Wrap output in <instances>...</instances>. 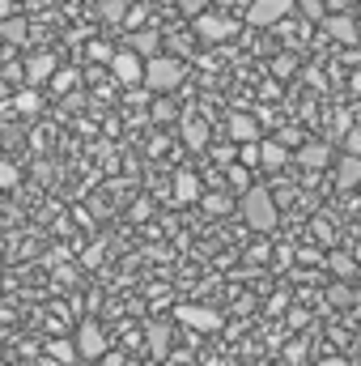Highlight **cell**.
I'll return each mask as SVG.
<instances>
[{
	"label": "cell",
	"instance_id": "cell-42",
	"mask_svg": "<svg viewBox=\"0 0 361 366\" xmlns=\"http://www.w3.org/2000/svg\"><path fill=\"white\" fill-rule=\"evenodd\" d=\"M353 94H361V69L353 73Z\"/></svg>",
	"mask_w": 361,
	"mask_h": 366
},
{
	"label": "cell",
	"instance_id": "cell-30",
	"mask_svg": "<svg viewBox=\"0 0 361 366\" xmlns=\"http://www.w3.org/2000/svg\"><path fill=\"white\" fill-rule=\"evenodd\" d=\"M306 21H323V0H298Z\"/></svg>",
	"mask_w": 361,
	"mask_h": 366
},
{
	"label": "cell",
	"instance_id": "cell-22",
	"mask_svg": "<svg viewBox=\"0 0 361 366\" xmlns=\"http://www.w3.org/2000/svg\"><path fill=\"white\" fill-rule=\"evenodd\" d=\"M327 302H332V307H353V302H357V290L336 277V285H327Z\"/></svg>",
	"mask_w": 361,
	"mask_h": 366
},
{
	"label": "cell",
	"instance_id": "cell-40",
	"mask_svg": "<svg viewBox=\"0 0 361 366\" xmlns=\"http://www.w3.org/2000/svg\"><path fill=\"white\" fill-rule=\"evenodd\" d=\"M276 141H280V145H298V141H302V137H298V132H293V128H285V132H280V137H276Z\"/></svg>",
	"mask_w": 361,
	"mask_h": 366
},
{
	"label": "cell",
	"instance_id": "cell-13",
	"mask_svg": "<svg viewBox=\"0 0 361 366\" xmlns=\"http://www.w3.org/2000/svg\"><path fill=\"white\" fill-rule=\"evenodd\" d=\"M230 137L243 145V141H260V119L255 115H247V111H238V115H230Z\"/></svg>",
	"mask_w": 361,
	"mask_h": 366
},
{
	"label": "cell",
	"instance_id": "cell-23",
	"mask_svg": "<svg viewBox=\"0 0 361 366\" xmlns=\"http://www.w3.org/2000/svg\"><path fill=\"white\" fill-rule=\"evenodd\" d=\"M77 86H81V73L77 69H56L51 73V90L56 94H68V90H77Z\"/></svg>",
	"mask_w": 361,
	"mask_h": 366
},
{
	"label": "cell",
	"instance_id": "cell-5",
	"mask_svg": "<svg viewBox=\"0 0 361 366\" xmlns=\"http://www.w3.org/2000/svg\"><path fill=\"white\" fill-rule=\"evenodd\" d=\"M175 320L195 328V332H221V311L217 307H195V302H179L175 307Z\"/></svg>",
	"mask_w": 361,
	"mask_h": 366
},
{
	"label": "cell",
	"instance_id": "cell-35",
	"mask_svg": "<svg viewBox=\"0 0 361 366\" xmlns=\"http://www.w3.org/2000/svg\"><path fill=\"white\" fill-rule=\"evenodd\" d=\"M345 149H349V154H361V128H349V132H345Z\"/></svg>",
	"mask_w": 361,
	"mask_h": 366
},
{
	"label": "cell",
	"instance_id": "cell-8",
	"mask_svg": "<svg viewBox=\"0 0 361 366\" xmlns=\"http://www.w3.org/2000/svg\"><path fill=\"white\" fill-rule=\"evenodd\" d=\"M323 30H327V39H336V43H345V47H357V21L349 17V13H323Z\"/></svg>",
	"mask_w": 361,
	"mask_h": 366
},
{
	"label": "cell",
	"instance_id": "cell-4",
	"mask_svg": "<svg viewBox=\"0 0 361 366\" xmlns=\"http://www.w3.org/2000/svg\"><path fill=\"white\" fill-rule=\"evenodd\" d=\"M289 13H293V0H251V4H247V21H251L255 30L280 26Z\"/></svg>",
	"mask_w": 361,
	"mask_h": 366
},
{
	"label": "cell",
	"instance_id": "cell-36",
	"mask_svg": "<svg viewBox=\"0 0 361 366\" xmlns=\"http://www.w3.org/2000/svg\"><path fill=\"white\" fill-rule=\"evenodd\" d=\"M98 366H128V358H123V354H115V350H106V354L98 358Z\"/></svg>",
	"mask_w": 361,
	"mask_h": 366
},
{
	"label": "cell",
	"instance_id": "cell-21",
	"mask_svg": "<svg viewBox=\"0 0 361 366\" xmlns=\"http://www.w3.org/2000/svg\"><path fill=\"white\" fill-rule=\"evenodd\" d=\"M13 111H17V115H39V111H43L39 90H34V86H30V90H21L17 98H13Z\"/></svg>",
	"mask_w": 361,
	"mask_h": 366
},
{
	"label": "cell",
	"instance_id": "cell-15",
	"mask_svg": "<svg viewBox=\"0 0 361 366\" xmlns=\"http://www.w3.org/2000/svg\"><path fill=\"white\" fill-rule=\"evenodd\" d=\"M323 264H327V273L340 277V281H349V277L357 273V256H349V252H327Z\"/></svg>",
	"mask_w": 361,
	"mask_h": 366
},
{
	"label": "cell",
	"instance_id": "cell-31",
	"mask_svg": "<svg viewBox=\"0 0 361 366\" xmlns=\"http://www.w3.org/2000/svg\"><path fill=\"white\" fill-rule=\"evenodd\" d=\"M158 98H162V102H158V107H153V119H158V124H166V119H171V115H175V107H171V102H166V98H171V94H158Z\"/></svg>",
	"mask_w": 361,
	"mask_h": 366
},
{
	"label": "cell",
	"instance_id": "cell-24",
	"mask_svg": "<svg viewBox=\"0 0 361 366\" xmlns=\"http://www.w3.org/2000/svg\"><path fill=\"white\" fill-rule=\"evenodd\" d=\"M225 183H230L234 192H247V187H251V167H243V162H230V167H225Z\"/></svg>",
	"mask_w": 361,
	"mask_h": 366
},
{
	"label": "cell",
	"instance_id": "cell-2",
	"mask_svg": "<svg viewBox=\"0 0 361 366\" xmlns=\"http://www.w3.org/2000/svg\"><path fill=\"white\" fill-rule=\"evenodd\" d=\"M183 81H187V60H179V56H149L141 86L149 94H175Z\"/></svg>",
	"mask_w": 361,
	"mask_h": 366
},
{
	"label": "cell",
	"instance_id": "cell-33",
	"mask_svg": "<svg viewBox=\"0 0 361 366\" xmlns=\"http://www.w3.org/2000/svg\"><path fill=\"white\" fill-rule=\"evenodd\" d=\"M175 4H179V13H187V17H195V13L208 9V0H175Z\"/></svg>",
	"mask_w": 361,
	"mask_h": 366
},
{
	"label": "cell",
	"instance_id": "cell-9",
	"mask_svg": "<svg viewBox=\"0 0 361 366\" xmlns=\"http://www.w3.org/2000/svg\"><path fill=\"white\" fill-rule=\"evenodd\" d=\"M21 73H26V86H43V81H51V73H56V56H47V51L26 56V60H21Z\"/></svg>",
	"mask_w": 361,
	"mask_h": 366
},
{
	"label": "cell",
	"instance_id": "cell-32",
	"mask_svg": "<svg viewBox=\"0 0 361 366\" xmlns=\"http://www.w3.org/2000/svg\"><path fill=\"white\" fill-rule=\"evenodd\" d=\"M213 158H217L221 167H230V162L238 158V149H234V145H213Z\"/></svg>",
	"mask_w": 361,
	"mask_h": 366
},
{
	"label": "cell",
	"instance_id": "cell-37",
	"mask_svg": "<svg viewBox=\"0 0 361 366\" xmlns=\"http://www.w3.org/2000/svg\"><path fill=\"white\" fill-rule=\"evenodd\" d=\"M285 358H289V362H302V358H306V345H302V341H293V345L285 350Z\"/></svg>",
	"mask_w": 361,
	"mask_h": 366
},
{
	"label": "cell",
	"instance_id": "cell-19",
	"mask_svg": "<svg viewBox=\"0 0 361 366\" xmlns=\"http://www.w3.org/2000/svg\"><path fill=\"white\" fill-rule=\"evenodd\" d=\"M289 162V149L280 145V141H264L260 145V167H268V171H280Z\"/></svg>",
	"mask_w": 361,
	"mask_h": 366
},
{
	"label": "cell",
	"instance_id": "cell-6",
	"mask_svg": "<svg viewBox=\"0 0 361 366\" xmlns=\"http://www.w3.org/2000/svg\"><path fill=\"white\" fill-rule=\"evenodd\" d=\"M106 350H111V345H106V332H102V324H98V320H86V324L77 328V358L98 362Z\"/></svg>",
	"mask_w": 361,
	"mask_h": 366
},
{
	"label": "cell",
	"instance_id": "cell-25",
	"mask_svg": "<svg viewBox=\"0 0 361 366\" xmlns=\"http://www.w3.org/2000/svg\"><path fill=\"white\" fill-rule=\"evenodd\" d=\"M47 354H51V358H56V362H77V341H51V345H47Z\"/></svg>",
	"mask_w": 361,
	"mask_h": 366
},
{
	"label": "cell",
	"instance_id": "cell-20",
	"mask_svg": "<svg viewBox=\"0 0 361 366\" xmlns=\"http://www.w3.org/2000/svg\"><path fill=\"white\" fill-rule=\"evenodd\" d=\"M200 200H204V213H213V217H225L230 209H234V196H225V192H200Z\"/></svg>",
	"mask_w": 361,
	"mask_h": 366
},
{
	"label": "cell",
	"instance_id": "cell-27",
	"mask_svg": "<svg viewBox=\"0 0 361 366\" xmlns=\"http://www.w3.org/2000/svg\"><path fill=\"white\" fill-rule=\"evenodd\" d=\"M17 183H21V171H17L13 162H0V187L9 192V187H17Z\"/></svg>",
	"mask_w": 361,
	"mask_h": 366
},
{
	"label": "cell",
	"instance_id": "cell-29",
	"mask_svg": "<svg viewBox=\"0 0 361 366\" xmlns=\"http://www.w3.org/2000/svg\"><path fill=\"white\" fill-rule=\"evenodd\" d=\"M293 69H298V60H293V56H276V60H272V77H289Z\"/></svg>",
	"mask_w": 361,
	"mask_h": 366
},
{
	"label": "cell",
	"instance_id": "cell-7",
	"mask_svg": "<svg viewBox=\"0 0 361 366\" xmlns=\"http://www.w3.org/2000/svg\"><path fill=\"white\" fill-rule=\"evenodd\" d=\"M111 73H115V81H123V86H141V81H145V60H141L132 47H123V51L111 56Z\"/></svg>",
	"mask_w": 361,
	"mask_h": 366
},
{
	"label": "cell",
	"instance_id": "cell-18",
	"mask_svg": "<svg viewBox=\"0 0 361 366\" xmlns=\"http://www.w3.org/2000/svg\"><path fill=\"white\" fill-rule=\"evenodd\" d=\"M158 47H162V34L158 30H132V51L136 56H158Z\"/></svg>",
	"mask_w": 361,
	"mask_h": 366
},
{
	"label": "cell",
	"instance_id": "cell-28",
	"mask_svg": "<svg viewBox=\"0 0 361 366\" xmlns=\"http://www.w3.org/2000/svg\"><path fill=\"white\" fill-rule=\"evenodd\" d=\"M86 56H90L93 64H111V56H115V51H111V43H90V51H86Z\"/></svg>",
	"mask_w": 361,
	"mask_h": 366
},
{
	"label": "cell",
	"instance_id": "cell-1",
	"mask_svg": "<svg viewBox=\"0 0 361 366\" xmlns=\"http://www.w3.org/2000/svg\"><path fill=\"white\" fill-rule=\"evenodd\" d=\"M238 213H243V222H247L255 234H272V230H276V222H280V209H276L272 187H260V183H251V187L243 192Z\"/></svg>",
	"mask_w": 361,
	"mask_h": 366
},
{
	"label": "cell",
	"instance_id": "cell-11",
	"mask_svg": "<svg viewBox=\"0 0 361 366\" xmlns=\"http://www.w3.org/2000/svg\"><path fill=\"white\" fill-rule=\"evenodd\" d=\"M145 337H149V354H153V358H166V354H171V341H175L171 320H153V324L145 328Z\"/></svg>",
	"mask_w": 361,
	"mask_h": 366
},
{
	"label": "cell",
	"instance_id": "cell-12",
	"mask_svg": "<svg viewBox=\"0 0 361 366\" xmlns=\"http://www.w3.org/2000/svg\"><path fill=\"white\" fill-rule=\"evenodd\" d=\"M183 141H187V149L204 154V149H208V141H213V132H208V124H204V119L187 115V119H183Z\"/></svg>",
	"mask_w": 361,
	"mask_h": 366
},
{
	"label": "cell",
	"instance_id": "cell-14",
	"mask_svg": "<svg viewBox=\"0 0 361 366\" xmlns=\"http://www.w3.org/2000/svg\"><path fill=\"white\" fill-rule=\"evenodd\" d=\"M336 183L349 192V187H357L361 183V154H345L340 162H336Z\"/></svg>",
	"mask_w": 361,
	"mask_h": 366
},
{
	"label": "cell",
	"instance_id": "cell-3",
	"mask_svg": "<svg viewBox=\"0 0 361 366\" xmlns=\"http://www.w3.org/2000/svg\"><path fill=\"white\" fill-rule=\"evenodd\" d=\"M195 21V34L204 39V43H225V39H234L238 34V17H230V13H195L191 17Z\"/></svg>",
	"mask_w": 361,
	"mask_h": 366
},
{
	"label": "cell",
	"instance_id": "cell-39",
	"mask_svg": "<svg viewBox=\"0 0 361 366\" xmlns=\"http://www.w3.org/2000/svg\"><path fill=\"white\" fill-rule=\"evenodd\" d=\"M4 77H9V81H26V73H21V64H9V69H4Z\"/></svg>",
	"mask_w": 361,
	"mask_h": 366
},
{
	"label": "cell",
	"instance_id": "cell-16",
	"mask_svg": "<svg viewBox=\"0 0 361 366\" xmlns=\"http://www.w3.org/2000/svg\"><path fill=\"white\" fill-rule=\"evenodd\" d=\"M200 192H204V187H200V179H195L191 171H179V175H175V200H179V204H195Z\"/></svg>",
	"mask_w": 361,
	"mask_h": 366
},
{
	"label": "cell",
	"instance_id": "cell-26",
	"mask_svg": "<svg viewBox=\"0 0 361 366\" xmlns=\"http://www.w3.org/2000/svg\"><path fill=\"white\" fill-rule=\"evenodd\" d=\"M98 13H102V21H123L128 0H102V4H98Z\"/></svg>",
	"mask_w": 361,
	"mask_h": 366
},
{
	"label": "cell",
	"instance_id": "cell-38",
	"mask_svg": "<svg viewBox=\"0 0 361 366\" xmlns=\"http://www.w3.org/2000/svg\"><path fill=\"white\" fill-rule=\"evenodd\" d=\"M298 260H302V264H323V256H319V252H310V247H302V252H298Z\"/></svg>",
	"mask_w": 361,
	"mask_h": 366
},
{
	"label": "cell",
	"instance_id": "cell-34",
	"mask_svg": "<svg viewBox=\"0 0 361 366\" xmlns=\"http://www.w3.org/2000/svg\"><path fill=\"white\" fill-rule=\"evenodd\" d=\"M81 264H86V269H98V264H102V243H93V247H86Z\"/></svg>",
	"mask_w": 361,
	"mask_h": 366
},
{
	"label": "cell",
	"instance_id": "cell-43",
	"mask_svg": "<svg viewBox=\"0 0 361 366\" xmlns=\"http://www.w3.org/2000/svg\"><path fill=\"white\" fill-rule=\"evenodd\" d=\"M323 366H345V358H327Z\"/></svg>",
	"mask_w": 361,
	"mask_h": 366
},
{
	"label": "cell",
	"instance_id": "cell-45",
	"mask_svg": "<svg viewBox=\"0 0 361 366\" xmlns=\"http://www.w3.org/2000/svg\"><path fill=\"white\" fill-rule=\"evenodd\" d=\"M221 4H234V0H221Z\"/></svg>",
	"mask_w": 361,
	"mask_h": 366
},
{
	"label": "cell",
	"instance_id": "cell-10",
	"mask_svg": "<svg viewBox=\"0 0 361 366\" xmlns=\"http://www.w3.org/2000/svg\"><path fill=\"white\" fill-rule=\"evenodd\" d=\"M298 162H302L306 171H323V167H332V145H327V141H306V145L298 149Z\"/></svg>",
	"mask_w": 361,
	"mask_h": 366
},
{
	"label": "cell",
	"instance_id": "cell-44",
	"mask_svg": "<svg viewBox=\"0 0 361 366\" xmlns=\"http://www.w3.org/2000/svg\"><path fill=\"white\" fill-rule=\"evenodd\" d=\"M357 264H361V247H357Z\"/></svg>",
	"mask_w": 361,
	"mask_h": 366
},
{
	"label": "cell",
	"instance_id": "cell-17",
	"mask_svg": "<svg viewBox=\"0 0 361 366\" xmlns=\"http://www.w3.org/2000/svg\"><path fill=\"white\" fill-rule=\"evenodd\" d=\"M26 34H30V26H26V17H17V13H9V17H0V39L4 43H26Z\"/></svg>",
	"mask_w": 361,
	"mask_h": 366
},
{
	"label": "cell",
	"instance_id": "cell-41",
	"mask_svg": "<svg viewBox=\"0 0 361 366\" xmlns=\"http://www.w3.org/2000/svg\"><path fill=\"white\" fill-rule=\"evenodd\" d=\"M13 13V0H0V17H9Z\"/></svg>",
	"mask_w": 361,
	"mask_h": 366
}]
</instances>
